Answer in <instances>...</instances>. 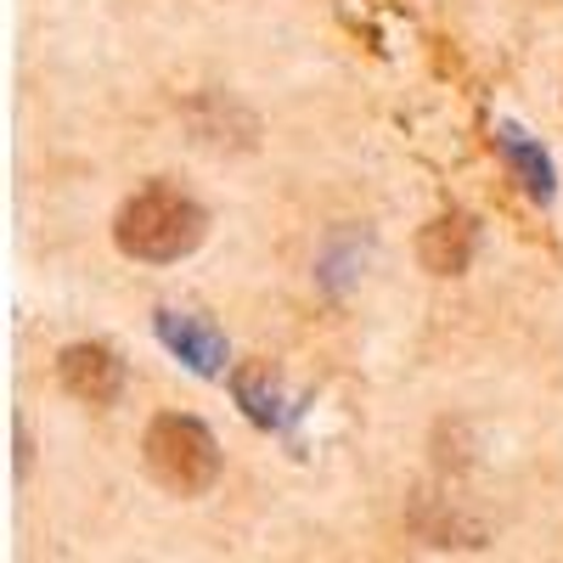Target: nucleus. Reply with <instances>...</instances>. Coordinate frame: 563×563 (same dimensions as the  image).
I'll return each instance as SVG.
<instances>
[{
  "instance_id": "nucleus-4",
  "label": "nucleus",
  "mask_w": 563,
  "mask_h": 563,
  "mask_svg": "<svg viewBox=\"0 0 563 563\" xmlns=\"http://www.w3.org/2000/svg\"><path fill=\"white\" fill-rule=\"evenodd\" d=\"M474 249H479V225L467 214H434L417 238V260L434 276H462L474 265Z\"/></svg>"
},
{
  "instance_id": "nucleus-6",
  "label": "nucleus",
  "mask_w": 563,
  "mask_h": 563,
  "mask_svg": "<svg viewBox=\"0 0 563 563\" xmlns=\"http://www.w3.org/2000/svg\"><path fill=\"white\" fill-rule=\"evenodd\" d=\"M158 339L192 366L203 372V378H214V372L225 366V339H220V327L198 321V316H180V310H158Z\"/></svg>"
},
{
  "instance_id": "nucleus-3",
  "label": "nucleus",
  "mask_w": 563,
  "mask_h": 563,
  "mask_svg": "<svg viewBox=\"0 0 563 563\" xmlns=\"http://www.w3.org/2000/svg\"><path fill=\"white\" fill-rule=\"evenodd\" d=\"M57 384L79 400V406H108L124 389V361L108 344H68L57 355Z\"/></svg>"
},
{
  "instance_id": "nucleus-7",
  "label": "nucleus",
  "mask_w": 563,
  "mask_h": 563,
  "mask_svg": "<svg viewBox=\"0 0 563 563\" xmlns=\"http://www.w3.org/2000/svg\"><path fill=\"white\" fill-rule=\"evenodd\" d=\"M496 147H501V158L512 164V175L525 180V192H530L536 203H552V192H558V186H552V158L536 147V141H530L519 124H501V130H496Z\"/></svg>"
},
{
  "instance_id": "nucleus-2",
  "label": "nucleus",
  "mask_w": 563,
  "mask_h": 563,
  "mask_svg": "<svg viewBox=\"0 0 563 563\" xmlns=\"http://www.w3.org/2000/svg\"><path fill=\"white\" fill-rule=\"evenodd\" d=\"M141 462H147V474L175 490V496H198L214 485L220 474V445L214 434L203 429L198 417L186 411H164L147 422V440H141Z\"/></svg>"
},
{
  "instance_id": "nucleus-5",
  "label": "nucleus",
  "mask_w": 563,
  "mask_h": 563,
  "mask_svg": "<svg viewBox=\"0 0 563 563\" xmlns=\"http://www.w3.org/2000/svg\"><path fill=\"white\" fill-rule=\"evenodd\" d=\"M231 395H238V406L260 422V429H288L299 417V406H288V395H282V378L271 372V361H249V366L231 372Z\"/></svg>"
},
{
  "instance_id": "nucleus-1",
  "label": "nucleus",
  "mask_w": 563,
  "mask_h": 563,
  "mask_svg": "<svg viewBox=\"0 0 563 563\" xmlns=\"http://www.w3.org/2000/svg\"><path fill=\"white\" fill-rule=\"evenodd\" d=\"M209 231V214L198 209V198H186L180 186H141L135 198H124L119 220H113V243L119 254L141 260V265H175L186 260Z\"/></svg>"
}]
</instances>
